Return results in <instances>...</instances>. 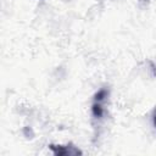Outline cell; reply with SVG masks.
Masks as SVG:
<instances>
[{
	"mask_svg": "<svg viewBox=\"0 0 156 156\" xmlns=\"http://www.w3.org/2000/svg\"><path fill=\"white\" fill-rule=\"evenodd\" d=\"M154 124H155V127H156V113H155V116H154Z\"/></svg>",
	"mask_w": 156,
	"mask_h": 156,
	"instance_id": "cell-4",
	"label": "cell"
},
{
	"mask_svg": "<svg viewBox=\"0 0 156 156\" xmlns=\"http://www.w3.org/2000/svg\"><path fill=\"white\" fill-rule=\"evenodd\" d=\"M106 96H107V90H106V89H100V90L95 94L94 100H95V101H104Z\"/></svg>",
	"mask_w": 156,
	"mask_h": 156,
	"instance_id": "cell-3",
	"label": "cell"
},
{
	"mask_svg": "<svg viewBox=\"0 0 156 156\" xmlns=\"http://www.w3.org/2000/svg\"><path fill=\"white\" fill-rule=\"evenodd\" d=\"M91 113L95 118H101L104 116V107H102V101H95L91 105Z\"/></svg>",
	"mask_w": 156,
	"mask_h": 156,
	"instance_id": "cell-2",
	"label": "cell"
},
{
	"mask_svg": "<svg viewBox=\"0 0 156 156\" xmlns=\"http://www.w3.org/2000/svg\"><path fill=\"white\" fill-rule=\"evenodd\" d=\"M50 150L54 152V155H80L82 151L72 145H50Z\"/></svg>",
	"mask_w": 156,
	"mask_h": 156,
	"instance_id": "cell-1",
	"label": "cell"
}]
</instances>
